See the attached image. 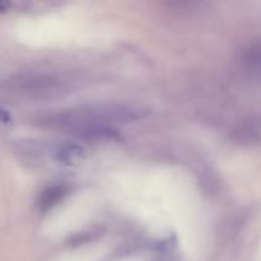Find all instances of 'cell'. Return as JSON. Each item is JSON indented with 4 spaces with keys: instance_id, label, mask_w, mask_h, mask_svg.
<instances>
[{
    "instance_id": "obj_2",
    "label": "cell",
    "mask_w": 261,
    "mask_h": 261,
    "mask_svg": "<svg viewBox=\"0 0 261 261\" xmlns=\"http://www.w3.org/2000/svg\"><path fill=\"white\" fill-rule=\"evenodd\" d=\"M3 9H5V5H4V4H2V3H0V10H3Z\"/></svg>"
},
{
    "instance_id": "obj_1",
    "label": "cell",
    "mask_w": 261,
    "mask_h": 261,
    "mask_svg": "<svg viewBox=\"0 0 261 261\" xmlns=\"http://www.w3.org/2000/svg\"><path fill=\"white\" fill-rule=\"evenodd\" d=\"M65 195V190L60 186H55V188H50L43 193L42 198H41V204L43 206H50L54 205L61 196Z\"/></svg>"
}]
</instances>
